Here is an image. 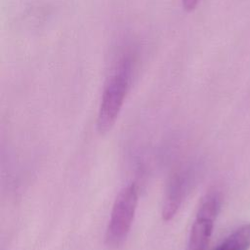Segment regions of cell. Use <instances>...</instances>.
Segmentation results:
<instances>
[{
    "label": "cell",
    "instance_id": "1",
    "mask_svg": "<svg viewBox=\"0 0 250 250\" xmlns=\"http://www.w3.org/2000/svg\"><path fill=\"white\" fill-rule=\"evenodd\" d=\"M133 69L132 58L129 55L124 56L104 85L97 121L98 128L102 133L108 131L113 126L121 110L130 89Z\"/></svg>",
    "mask_w": 250,
    "mask_h": 250
},
{
    "label": "cell",
    "instance_id": "2",
    "mask_svg": "<svg viewBox=\"0 0 250 250\" xmlns=\"http://www.w3.org/2000/svg\"><path fill=\"white\" fill-rule=\"evenodd\" d=\"M138 204L135 184L123 188L118 193L110 214L105 232V242L110 248H118L126 240L134 221Z\"/></svg>",
    "mask_w": 250,
    "mask_h": 250
},
{
    "label": "cell",
    "instance_id": "4",
    "mask_svg": "<svg viewBox=\"0 0 250 250\" xmlns=\"http://www.w3.org/2000/svg\"><path fill=\"white\" fill-rule=\"evenodd\" d=\"M191 177L192 174L189 169H181L172 176L168 184L162 207L164 220H171L178 212L189 188Z\"/></svg>",
    "mask_w": 250,
    "mask_h": 250
},
{
    "label": "cell",
    "instance_id": "3",
    "mask_svg": "<svg viewBox=\"0 0 250 250\" xmlns=\"http://www.w3.org/2000/svg\"><path fill=\"white\" fill-rule=\"evenodd\" d=\"M220 206L221 197L217 191H210L203 197L190 229L187 250L207 249Z\"/></svg>",
    "mask_w": 250,
    "mask_h": 250
},
{
    "label": "cell",
    "instance_id": "5",
    "mask_svg": "<svg viewBox=\"0 0 250 250\" xmlns=\"http://www.w3.org/2000/svg\"><path fill=\"white\" fill-rule=\"evenodd\" d=\"M250 248V224L235 229L213 250H248Z\"/></svg>",
    "mask_w": 250,
    "mask_h": 250
},
{
    "label": "cell",
    "instance_id": "6",
    "mask_svg": "<svg viewBox=\"0 0 250 250\" xmlns=\"http://www.w3.org/2000/svg\"><path fill=\"white\" fill-rule=\"evenodd\" d=\"M198 2H199V0H183V5H184L185 10L191 11L196 7Z\"/></svg>",
    "mask_w": 250,
    "mask_h": 250
}]
</instances>
